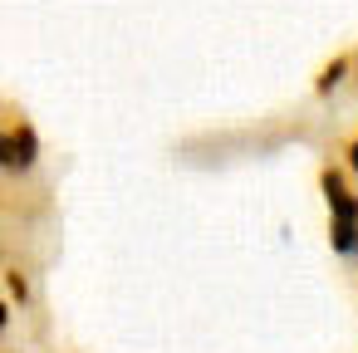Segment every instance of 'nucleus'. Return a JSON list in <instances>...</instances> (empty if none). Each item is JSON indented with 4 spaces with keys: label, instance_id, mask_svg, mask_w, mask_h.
Listing matches in <instances>:
<instances>
[{
    "label": "nucleus",
    "instance_id": "f03ea898",
    "mask_svg": "<svg viewBox=\"0 0 358 353\" xmlns=\"http://www.w3.org/2000/svg\"><path fill=\"white\" fill-rule=\"evenodd\" d=\"M35 152H40L35 128H30L25 118H10V123H6V167H10V172H25V167L35 162Z\"/></svg>",
    "mask_w": 358,
    "mask_h": 353
},
{
    "label": "nucleus",
    "instance_id": "f257e3e1",
    "mask_svg": "<svg viewBox=\"0 0 358 353\" xmlns=\"http://www.w3.org/2000/svg\"><path fill=\"white\" fill-rule=\"evenodd\" d=\"M319 187H324V201H329V245L338 255H353V245H358V196L348 192L343 172H334V167L319 177Z\"/></svg>",
    "mask_w": 358,
    "mask_h": 353
},
{
    "label": "nucleus",
    "instance_id": "39448f33",
    "mask_svg": "<svg viewBox=\"0 0 358 353\" xmlns=\"http://www.w3.org/2000/svg\"><path fill=\"white\" fill-rule=\"evenodd\" d=\"M353 255H358V245H353Z\"/></svg>",
    "mask_w": 358,
    "mask_h": 353
},
{
    "label": "nucleus",
    "instance_id": "20e7f679",
    "mask_svg": "<svg viewBox=\"0 0 358 353\" xmlns=\"http://www.w3.org/2000/svg\"><path fill=\"white\" fill-rule=\"evenodd\" d=\"M348 167H353V177H358V138L348 143Z\"/></svg>",
    "mask_w": 358,
    "mask_h": 353
},
{
    "label": "nucleus",
    "instance_id": "7ed1b4c3",
    "mask_svg": "<svg viewBox=\"0 0 358 353\" xmlns=\"http://www.w3.org/2000/svg\"><path fill=\"white\" fill-rule=\"evenodd\" d=\"M343 74H348V59H334V64H324V74L314 79V89H319V94H329V89H338V84H343Z\"/></svg>",
    "mask_w": 358,
    "mask_h": 353
}]
</instances>
